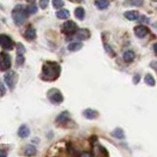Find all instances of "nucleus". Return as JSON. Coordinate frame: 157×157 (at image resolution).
Listing matches in <instances>:
<instances>
[{"instance_id": "nucleus-1", "label": "nucleus", "mask_w": 157, "mask_h": 157, "mask_svg": "<svg viewBox=\"0 0 157 157\" xmlns=\"http://www.w3.org/2000/svg\"><path fill=\"white\" fill-rule=\"evenodd\" d=\"M61 67L56 62L48 61L44 63L42 67V78L48 82L55 81L56 78L60 76Z\"/></svg>"}, {"instance_id": "nucleus-2", "label": "nucleus", "mask_w": 157, "mask_h": 157, "mask_svg": "<svg viewBox=\"0 0 157 157\" xmlns=\"http://www.w3.org/2000/svg\"><path fill=\"white\" fill-rule=\"evenodd\" d=\"M29 7L23 4L16 5L12 10V19L15 25L17 26H22L26 22L29 14Z\"/></svg>"}, {"instance_id": "nucleus-3", "label": "nucleus", "mask_w": 157, "mask_h": 157, "mask_svg": "<svg viewBox=\"0 0 157 157\" xmlns=\"http://www.w3.org/2000/svg\"><path fill=\"white\" fill-rule=\"evenodd\" d=\"M47 97L50 100V102L54 103V104H59V103L63 102L64 97L62 95L61 91L57 90V88H51L47 92Z\"/></svg>"}, {"instance_id": "nucleus-4", "label": "nucleus", "mask_w": 157, "mask_h": 157, "mask_svg": "<svg viewBox=\"0 0 157 157\" xmlns=\"http://www.w3.org/2000/svg\"><path fill=\"white\" fill-rule=\"evenodd\" d=\"M17 74L14 71H9L4 75V81L10 90H14L17 82Z\"/></svg>"}, {"instance_id": "nucleus-5", "label": "nucleus", "mask_w": 157, "mask_h": 157, "mask_svg": "<svg viewBox=\"0 0 157 157\" xmlns=\"http://www.w3.org/2000/svg\"><path fill=\"white\" fill-rule=\"evenodd\" d=\"M62 32L67 34V36H70V34L73 33H76L78 32V27H77V24L73 21H67L66 23H64L62 25Z\"/></svg>"}, {"instance_id": "nucleus-6", "label": "nucleus", "mask_w": 157, "mask_h": 157, "mask_svg": "<svg viewBox=\"0 0 157 157\" xmlns=\"http://www.w3.org/2000/svg\"><path fill=\"white\" fill-rule=\"evenodd\" d=\"M11 67V57L7 53L2 52L0 54V70L2 72L7 71Z\"/></svg>"}, {"instance_id": "nucleus-7", "label": "nucleus", "mask_w": 157, "mask_h": 157, "mask_svg": "<svg viewBox=\"0 0 157 157\" xmlns=\"http://www.w3.org/2000/svg\"><path fill=\"white\" fill-rule=\"evenodd\" d=\"M0 45L5 50H11L14 46L12 38L6 36V34H1L0 36Z\"/></svg>"}, {"instance_id": "nucleus-8", "label": "nucleus", "mask_w": 157, "mask_h": 157, "mask_svg": "<svg viewBox=\"0 0 157 157\" xmlns=\"http://www.w3.org/2000/svg\"><path fill=\"white\" fill-rule=\"evenodd\" d=\"M26 52V49H25V46L21 43L17 44V56H16V64L21 67L23 64L25 63V56L24 54Z\"/></svg>"}, {"instance_id": "nucleus-9", "label": "nucleus", "mask_w": 157, "mask_h": 157, "mask_svg": "<svg viewBox=\"0 0 157 157\" xmlns=\"http://www.w3.org/2000/svg\"><path fill=\"white\" fill-rule=\"evenodd\" d=\"M134 31H135L136 36H137L139 38H144L149 33L148 29H147L145 26H136Z\"/></svg>"}, {"instance_id": "nucleus-10", "label": "nucleus", "mask_w": 157, "mask_h": 157, "mask_svg": "<svg viewBox=\"0 0 157 157\" xmlns=\"http://www.w3.org/2000/svg\"><path fill=\"white\" fill-rule=\"evenodd\" d=\"M90 36V33L86 29H80L76 33V38H78V40H85V39H87Z\"/></svg>"}, {"instance_id": "nucleus-11", "label": "nucleus", "mask_w": 157, "mask_h": 157, "mask_svg": "<svg viewBox=\"0 0 157 157\" xmlns=\"http://www.w3.org/2000/svg\"><path fill=\"white\" fill-rule=\"evenodd\" d=\"M29 132H29V127L27 125H22L18 130V136L20 137H22V139H25V137L29 136Z\"/></svg>"}, {"instance_id": "nucleus-12", "label": "nucleus", "mask_w": 157, "mask_h": 157, "mask_svg": "<svg viewBox=\"0 0 157 157\" xmlns=\"http://www.w3.org/2000/svg\"><path fill=\"white\" fill-rule=\"evenodd\" d=\"M124 16L129 21H136L140 18V14L137 11H127L124 13Z\"/></svg>"}, {"instance_id": "nucleus-13", "label": "nucleus", "mask_w": 157, "mask_h": 157, "mask_svg": "<svg viewBox=\"0 0 157 157\" xmlns=\"http://www.w3.org/2000/svg\"><path fill=\"white\" fill-rule=\"evenodd\" d=\"M36 36V29L33 28L29 27L26 29V32H25V37L27 39H29V40H32V39H34Z\"/></svg>"}, {"instance_id": "nucleus-14", "label": "nucleus", "mask_w": 157, "mask_h": 157, "mask_svg": "<svg viewBox=\"0 0 157 157\" xmlns=\"http://www.w3.org/2000/svg\"><path fill=\"white\" fill-rule=\"evenodd\" d=\"M82 42H78V41L71 42V43L68 45L69 51H71V52H76V51H78V50H80V49H82Z\"/></svg>"}, {"instance_id": "nucleus-15", "label": "nucleus", "mask_w": 157, "mask_h": 157, "mask_svg": "<svg viewBox=\"0 0 157 157\" xmlns=\"http://www.w3.org/2000/svg\"><path fill=\"white\" fill-rule=\"evenodd\" d=\"M36 147L33 145V144H28L25 148V154L28 155V156H33L36 154Z\"/></svg>"}, {"instance_id": "nucleus-16", "label": "nucleus", "mask_w": 157, "mask_h": 157, "mask_svg": "<svg viewBox=\"0 0 157 157\" xmlns=\"http://www.w3.org/2000/svg\"><path fill=\"white\" fill-rule=\"evenodd\" d=\"M98 115V113L95 111V110H93V109H86L85 111H83V116H85L86 119H94V118H96Z\"/></svg>"}, {"instance_id": "nucleus-17", "label": "nucleus", "mask_w": 157, "mask_h": 157, "mask_svg": "<svg viewBox=\"0 0 157 157\" xmlns=\"http://www.w3.org/2000/svg\"><path fill=\"white\" fill-rule=\"evenodd\" d=\"M56 16H57L58 19L66 20V19H68L69 17H70V12H69L67 9H60L59 11H57Z\"/></svg>"}, {"instance_id": "nucleus-18", "label": "nucleus", "mask_w": 157, "mask_h": 157, "mask_svg": "<svg viewBox=\"0 0 157 157\" xmlns=\"http://www.w3.org/2000/svg\"><path fill=\"white\" fill-rule=\"evenodd\" d=\"M123 59H124L125 62L130 63L135 59V53L132 50H127L126 52H124V54H123Z\"/></svg>"}, {"instance_id": "nucleus-19", "label": "nucleus", "mask_w": 157, "mask_h": 157, "mask_svg": "<svg viewBox=\"0 0 157 157\" xmlns=\"http://www.w3.org/2000/svg\"><path fill=\"white\" fill-rule=\"evenodd\" d=\"M95 5L98 9L104 10L109 6V1L108 0H95Z\"/></svg>"}, {"instance_id": "nucleus-20", "label": "nucleus", "mask_w": 157, "mask_h": 157, "mask_svg": "<svg viewBox=\"0 0 157 157\" xmlns=\"http://www.w3.org/2000/svg\"><path fill=\"white\" fill-rule=\"evenodd\" d=\"M85 15H86V12H85V9H83L82 7H78V8H76V10H75V16L78 20L82 21L83 18H85Z\"/></svg>"}, {"instance_id": "nucleus-21", "label": "nucleus", "mask_w": 157, "mask_h": 157, "mask_svg": "<svg viewBox=\"0 0 157 157\" xmlns=\"http://www.w3.org/2000/svg\"><path fill=\"white\" fill-rule=\"evenodd\" d=\"M112 136H115L116 139H119V140H123L125 137V134H124V131L122 129H116L115 131L112 132Z\"/></svg>"}, {"instance_id": "nucleus-22", "label": "nucleus", "mask_w": 157, "mask_h": 157, "mask_svg": "<svg viewBox=\"0 0 157 157\" xmlns=\"http://www.w3.org/2000/svg\"><path fill=\"white\" fill-rule=\"evenodd\" d=\"M144 82H145L146 85H148V86H155V80H154V78L152 77L151 74H147V75L145 76V78H144Z\"/></svg>"}, {"instance_id": "nucleus-23", "label": "nucleus", "mask_w": 157, "mask_h": 157, "mask_svg": "<svg viewBox=\"0 0 157 157\" xmlns=\"http://www.w3.org/2000/svg\"><path fill=\"white\" fill-rule=\"evenodd\" d=\"M68 119H69V113L67 111H65V112H62L61 114L56 118V121L59 123H63V122L67 121Z\"/></svg>"}, {"instance_id": "nucleus-24", "label": "nucleus", "mask_w": 157, "mask_h": 157, "mask_svg": "<svg viewBox=\"0 0 157 157\" xmlns=\"http://www.w3.org/2000/svg\"><path fill=\"white\" fill-rule=\"evenodd\" d=\"M63 4H64V0H53V6L56 9L61 8L63 6Z\"/></svg>"}, {"instance_id": "nucleus-25", "label": "nucleus", "mask_w": 157, "mask_h": 157, "mask_svg": "<svg viewBox=\"0 0 157 157\" xmlns=\"http://www.w3.org/2000/svg\"><path fill=\"white\" fill-rule=\"evenodd\" d=\"M49 0H39V7L41 9H45L48 6Z\"/></svg>"}, {"instance_id": "nucleus-26", "label": "nucleus", "mask_w": 157, "mask_h": 157, "mask_svg": "<svg viewBox=\"0 0 157 157\" xmlns=\"http://www.w3.org/2000/svg\"><path fill=\"white\" fill-rule=\"evenodd\" d=\"M29 14H36L37 12V8L36 5H34V3H32L31 6H29Z\"/></svg>"}, {"instance_id": "nucleus-27", "label": "nucleus", "mask_w": 157, "mask_h": 157, "mask_svg": "<svg viewBox=\"0 0 157 157\" xmlns=\"http://www.w3.org/2000/svg\"><path fill=\"white\" fill-rule=\"evenodd\" d=\"M131 2V5H134V6H140L144 3V0H129Z\"/></svg>"}, {"instance_id": "nucleus-28", "label": "nucleus", "mask_w": 157, "mask_h": 157, "mask_svg": "<svg viewBox=\"0 0 157 157\" xmlns=\"http://www.w3.org/2000/svg\"><path fill=\"white\" fill-rule=\"evenodd\" d=\"M105 48H106V51L109 53V54H111L112 56H114V52H113V50L111 49V47H109L107 45V44H105Z\"/></svg>"}, {"instance_id": "nucleus-29", "label": "nucleus", "mask_w": 157, "mask_h": 157, "mask_svg": "<svg viewBox=\"0 0 157 157\" xmlns=\"http://www.w3.org/2000/svg\"><path fill=\"white\" fill-rule=\"evenodd\" d=\"M150 67H151V68H153L154 70H156V71H157V61L151 62V63H150Z\"/></svg>"}, {"instance_id": "nucleus-30", "label": "nucleus", "mask_w": 157, "mask_h": 157, "mask_svg": "<svg viewBox=\"0 0 157 157\" xmlns=\"http://www.w3.org/2000/svg\"><path fill=\"white\" fill-rule=\"evenodd\" d=\"M80 157H92L90 153H87V152H85V153H82Z\"/></svg>"}, {"instance_id": "nucleus-31", "label": "nucleus", "mask_w": 157, "mask_h": 157, "mask_svg": "<svg viewBox=\"0 0 157 157\" xmlns=\"http://www.w3.org/2000/svg\"><path fill=\"white\" fill-rule=\"evenodd\" d=\"M4 93H5V87H4L3 82H1V96L4 95Z\"/></svg>"}, {"instance_id": "nucleus-32", "label": "nucleus", "mask_w": 157, "mask_h": 157, "mask_svg": "<svg viewBox=\"0 0 157 157\" xmlns=\"http://www.w3.org/2000/svg\"><path fill=\"white\" fill-rule=\"evenodd\" d=\"M0 157H6V152H5L4 150L0 151Z\"/></svg>"}, {"instance_id": "nucleus-33", "label": "nucleus", "mask_w": 157, "mask_h": 157, "mask_svg": "<svg viewBox=\"0 0 157 157\" xmlns=\"http://www.w3.org/2000/svg\"><path fill=\"white\" fill-rule=\"evenodd\" d=\"M139 80H140V76L139 75H136V78H135V83H137V82H139Z\"/></svg>"}, {"instance_id": "nucleus-34", "label": "nucleus", "mask_w": 157, "mask_h": 157, "mask_svg": "<svg viewBox=\"0 0 157 157\" xmlns=\"http://www.w3.org/2000/svg\"><path fill=\"white\" fill-rule=\"evenodd\" d=\"M153 49H154V52H155V54L157 55V43H155L154 45H153Z\"/></svg>"}, {"instance_id": "nucleus-35", "label": "nucleus", "mask_w": 157, "mask_h": 157, "mask_svg": "<svg viewBox=\"0 0 157 157\" xmlns=\"http://www.w3.org/2000/svg\"><path fill=\"white\" fill-rule=\"evenodd\" d=\"M28 2H29V3H33L34 2V0H27Z\"/></svg>"}, {"instance_id": "nucleus-36", "label": "nucleus", "mask_w": 157, "mask_h": 157, "mask_svg": "<svg viewBox=\"0 0 157 157\" xmlns=\"http://www.w3.org/2000/svg\"><path fill=\"white\" fill-rule=\"evenodd\" d=\"M152 1H154V2H157V0H152Z\"/></svg>"}, {"instance_id": "nucleus-37", "label": "nucleus", "mask_w": 157, "mask_h": 157, "mask_svg": "<svg viewBox=\"0 0 157 157\" xmlns=\"http://www.w3.org/2000/svg\"><path fill=\"white\" fill-rule=\"evenodd\" d=\"M78 1H82V0H78Z\"/></svg>"}]
</instances>
